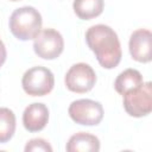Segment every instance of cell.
Returning a JSON list of instances; mask_svg holds the SVG:
<instances>
[{"label":"cell","instance_id":"6da1fadb","mask_svg":"<svg viewBox=\"0 0 152 152\" xmlns=\"http://www.w3.org/2000/svg\"><path fill=\"white\" fill-rule=\"evenodd\" d=\"M86 42L102 68L114 69L119 65L122 57L121 44L110 26L104 24L90 26L86 32Z\"/></svg>","mask_w":152,"mask_h":152},{"label":"cell","instance_id":"7a4b0ae2","mask_svg":"<svg viewBox=\"0 0 152 152\" xmlns=\"http://www.w3.org/2000/svg\"><path fill=\"white\" fill-rule=\"evenodd\" d=\"M43 19L38 10L32 6H24L13 11L8 26L12 34L19 40L34 39L40 32Z\"/></svg>","mask_w":152,"mask_h":152},{"label":"cell","instance_id":"3957f363","mask_svg":"<svg viewBox=\"0 0 152 152\" xmlns=\"http://www.w3.org/2000/svg\"><path fill=\"white\" fill-rule=\"evenodd\" d=\"M21 86L24 91L30 96H44L53 89L55 76L45 66H33L24 72Z\"/></svg>","mask_w":152,"mask_h":152},{"label":"cell","instance_id":"277c9868","mask_svg":"<svg viewBox=\"0 0 152 152\" xmlns=\"http://www.w3.org/2000/svg\"><path fill=\"white\" fill-rule=\"evenodd\" d=\"M124 96V108L133 118H142L152 110V84L144 82L140 87L126 93Z\"/></svg>","mask_w":152,"mask_h":152},{"label":"cell","instance_id":"5b68a950","mask_svg":"<svg viewBox=\"0 0 152 152\" xmlns=\"http://www.w3.org/2000/svg\"><path fill=\"white\" fill-rule=\"evenodd\" d=\"M71 120L82 126H96L103 119V107L100 102L90 99L72 101L68 108Z\"/></svg>","mask_w":152,"mask_h":152},{"label":"cell","instance_id":"8992f818","mask_svg":"<svg viewBox=\"0 0 152 152\" xmlns=\"http://www.w3.org/2000/svg\"><path fill=\"white\" fill-rule=\"evenodd\" d=\"M64 49V39L55 28H44L33 39L34 53L43 59H55L61 56Z\"/></svg>","mask_w":152,"mask_h":152},{"label":"cell","instance_id":"52a82bcc","mask_svg":"<svg viewBox=\"0 0 152 152\" xmlns=\"http://www.w3.org/2000/svg\"><path fill=\"white\" fill-rule=\"evenodd\" d=\"M65 87L77 94L90 91L96 83V74L87 63H76L70 66L64 77Z\"/></svg>","mask_w":152,"mask_h":152},{"label":"cell","instance_id":"ba28073f","mask_svg":"<svg viewBox=\"0 0 152 152\" xmlns=\"http://www.w3.org/2000/svg\"><path fill=\"white\" fill-rule=\"evenodd\" d=\"M129 53L132 58L140 63H148L152 59V33L150 30L139 28L129 37Z\"/></svg>","mask_w":152,"mask_h":152},{"label":"cell","instance_id":"9c48e42d","mask_svg":"<svg viewBox=\"0 0 152 152\" xmlns=\"http://www.w3.org/2000/svg\"><path fill=\"white\" fill-rule=\"evenodd\" d=\"M49 121V109L42 102L28 104L23 113V125L26 131L34 133L42 131Z\"/></svg>","mask_w":152,"mask_h":152},{"label":"cell","instance_id":"30bf717a","mask_svg":"<svg viewBox=\"0 0 152 152\" xmlns=\"http://www.w3.org/2000/svg\"><path fill=\"white\" fill-rule=\"evenodd\" d=\"M65 150L68 152H97L100 151V140L90 133L78 132L69 138Z\"/></svg>","mask_w":152,"mask_h":152},{"label":"cell","instance_id":"8fae6325","mask_svg":"<svg viewBox=\"0 0 152 152\" xmlns=\"http://www.w3.org/2000/svg\"><path fill=\"white\" fill-rule=\"evenodd\" d=\"M144 83L142 75L137 69H126L122 72H120L114 82V88L116 93L120 95H124L138 87H140Z\"/></svg>","mask_w":152,"mask_h":152},{"label":"cell","instance_id":"7c38bea8","mask_svg":"<svg viewBox=\"0 0 152 152\" xmlns=\"http://www.w3.org/2000/svg\"><path fill=\"white\" fill-rule=\"evenodd\" d=\"M72 8L75 14L82 20H90L99 17L104 8L103 0H74Z\"/></svg>","mask_w":152,"mask_h":152},{"label":"cell","instance_id":"4fadbf2b","mask_svg":"<svg viewBox=\"0 0 152 152\" xmlns=\"http://www.w3.org/2000/svg\"><path fill=\"white\" fill-rule=\"evenodd\" d=\"M15 132V115L6 107L0 108V144H5L12 139Z\"/></svg>","mask_w":152,"mask_h":152},{"label":"cell","instance_id":"5bb4252c","mask_svg":"<svg viewBox=\"0 0 152 152\" xmlns=\"http://www.w3.org/2000/svg\"><path fill=\"white\" fill-rule=\"evenodd\" d=\"M25 152H52V147L51 145L43 138H34L31 139L30 141H27V144L25 145Z\"/></svg>","mask_w":152,"mask_h":152},{"label":"cell","instance_id":"9a60e30c","mask_svg":"<svg viewBox=\"0 0 152 152\" xmlns=\"http://www.w3.org/2000/svg\"><path fill=\"white\" fill-rule=\"evenodd\" d=\"M6 57H7V51H6V46L4 44V42L0 39V68L4 65V63L6 62Z\"/></svg>","mask_w":152,"mask_h":152},{"label":"cell","instance_id":"2e32d148","mask_svg":"<svg viewBox=\"0 0 152 152\" xmlns=\"http://www.w3.org/2000/svg\"><path fill=\"white\" fill-rule=\"evenodd\" d=\"M10 1H20V0H10Z\"/></svg>","mask_w":152,"mask_h":152}]
</instances>
